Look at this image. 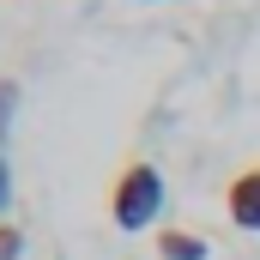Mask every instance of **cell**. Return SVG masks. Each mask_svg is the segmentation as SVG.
Wrapping results in <instances>:
<instances>
[{
    "mask_svg": "<svg viewBox=\"0 0 260 260\" xmlns=\"http://www.w3.org/2000/svg\"><path fill=\"white\" fill-rule=\"evenodd\" d=\"M109 218H115V230H151L157 218H164V170L151 164V157H127L121 164V176L109 182Z\"/></svg>",
    "mask_w": 260,
    "mask_h": 260,
    "instance_id": "cell-1",
    "label": "cell"
},
{
    "mask_svg": "<svg viewBox=\"0 0 260 260\" xmlns=\"http://www.w3.org/2000/svg\"><path fill=\"white\" fill-rule=\"evenodd\" d=\"M224 212H230V224H236V230L260 236V164L236 170V176L224 182Z\"/></svg>",
    "mask_w": 260,
    "mask_h": 260,
    "instance_id": "cell-2",
    "label": "cell"
},
{
    "mask_svg": "<svg viewBox=\"0 0 260 260\" xmlns=\"http://www.w3.org/2000/svg\"><path fill=\"white\" fill-rule=\"evenodd\" d=\"M212 254V242L200 236V230H157V260H206Z\"/></svg>",
    "mask_w": 260,
    "mask_h": 260,
    "instance_id": "cell-3",
    "label": "cell"
},
{
    "mask_svg": "<svg viewBox=\"0 0 260 260\" xmlns=\"http://www.w3.org/2000/svg\"><path fill=\"white\" fill-rule=\"evenodd\" d=\"M18 97H24V85H18V79H0V139L12 127V115H18Z\"/></svg>",
    "mask_w": 260,
    "mask_h": 260,
    "instance_id": "cell-4",
    "label": "cell"
},
{
    "mask_svg": "<svg viewBox=\"0 0 260 260\" xmlns=\"http://www.w3.org/2000/svg\"><path fill=\"white\" fill-rule=\"evenodd\" d=\"M0 260H24V230L0 218Z\"/></svg>",
    "mask_w": 260,
    "mask_h": 260,
    "instance_id": "cell-5",
    "label": "cell"
},
{
    "mask_svg": "<svg viewBox=\"0 0 260 260\" xmlns=\"http://www.w3.org/2000/svg\"><path fill=\"white\" fill-rule=\"evenodd\" d=\"M12 206V164H6V151H0V212Z\"/></svg>",
    "mask_w": 260,
    "mask_h": 260,
    "instance_id": "cell-6",
    "label": "cell"
}]
</instances>
